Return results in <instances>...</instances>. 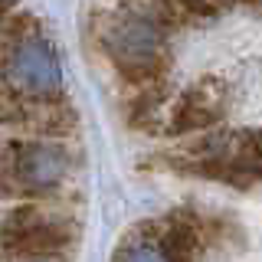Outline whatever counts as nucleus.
Masks as SVG:
<instances>
[{
  "mask_svg": "<svg viewBox=\"0 0 262 262\" xmlns=\"http://www.w3.org/2000/svg\"><path fill=\"white\" fill-rule=\"evenodd\" d=\"M105 56L131 85L164 82L167 72V27L151 7H121L102 23L98 33Z\"/></svg>",
  "mask_w": 262,
  "mask_h": 262,
  "instance_id": "obj_1",
  "label": "nucleus"
},
{
  "mask_svg": "<svg viewBox=\"0 0 262 262\" xmlns=\"http://www.w3.org/2000/svg\"><path fill=\"white\" fill-rule=\"evenodd\" d=\"M0 72H4V89L23 98H59L62 92L59 53L43 33H33V36L7 46L4 59H0Z\"/></svg>",
  "mask_w": 262,
  "mask_h": 262,
  "instance_id": "obj_2",
  "label": "nucleus"
},
{
  "mask_svg": "<svg viewBox=\"0 0 262 262\" xmlns=\"http://www.w3.org/2000/svg\"><path fill=\"white\" fill-rule=\"evenodd\" d=\"M72 243V226L53 216L39 203H20L0 220V249L7 259H43L62 256Z\"/></svg>",
  "mask_w": 262,
  "mask_h": 262,
  "instance_id": "obj_3",
  "label": "nucleus"
},
{
  "mask_svg": "<svg viewBox=\"0 0 262 262\" xmlns=\"http://www.w3.org/2000/svg\"><path fill=\"white\" fill-rule=\"evenodd\" d=\"M7 174L16 193H49L69 177V151L46 138L13 141L7 154Z\"/></svg>",
  "mask_w": 262,
  "mask_h": 262,
  "instance_id": "obj_4",
  "label": "nucleus"
},
{
  "mask_svg": "<svg viewBox=\"0 0 262 262\" xmlns=\"http://www.w3.org/2000/svg\"><path fill=\"white\" fill-rule=\"evenodd\" d=\"M223 115H226L223 82L203 79L174 102V112L167 118V135H203V131L220 128Z\"/></svg>",
  "mask_w": 262,
  "mask_h": 262,
  "instance_id": "obj_5",
  "label": "nucleus"
},
{
  "mask_svg": "<svg viewBox=\"0 0 262 262\" xmlns=\"http://www.w3.org/2000/svg\"><path fill=\"white\" fill-rule=\"evenodd\" d=\"M158 223H161V243L167 249L170 262H193L200 256L203 223L190 210H174L167 216H161Z\"/></svg>",
  "mask_w": 262,
  "mask_h": 262,
  "instance_id": "obj_6",
  "label": "nucleus"
},
{
  "mask_svg": "<svg viewBox=\"0 0 262 262\" xmlns=\"http://www.w3.org/2000/svg\"><path fill=\"white\" fill-rule=\"evenodd\" d=\"M115 262H170L167 249L161 243V223L158 220H147V223L131 229L128 239L115 252Z\"/></svg>",
  "mask_w": 262,
  "mask_h": 262,
  "instance_id": "obj_7",
  "label": "nucleus"
},
{
  "mask_svg": "<svg viewBox=\"0 0 262 262\" xmlns=\"http://www.w3.org/2000/svg\"><path fill=\"white\" fill-rule=\"evenodd\" d=\"M229 161L239 170H246V174H252L259 180L262 177V128H239L236 131Z\"/></svg>",
  "mask_w": 262,
  "mask_h": 262,
  "instance_id": "obj_8",
  "label": "nucleus"
},
{
  "mask_svg": "<svg viewBox=\"0 0 262 262\" xmlns=\"http://www.w3.org/2000/svg\"><path fill=\"white\" fill-rule=\"evenodd\" d=\"M30 102L33 98H23V95L10 92V89H0V125L27 131V125H30Z\"/></svg>",
  "mask_w": 262,
  "mask_h": 262,
  "instance_id": "obj_9",
  "label": "nucleus"
},
{
  "mask_svg": "<svg viewBox=\"0 0 262 262\" xmlns=\"http://www.w3.org/2000/svg\"><path fill=\"white\" fill-rule=\"evenodd\" d=\"M10 193H16V190L10 184V174H7V158L0 154V196H10Z\"/></svg>",
  "mask_w": 262,
  "mask_h": 262,
  "instance_id": "obj_10",
  "label": "nucleus"
},
{
  "mask_svg": "<svg viewBox=\"0 0 262 262\" xmlns=\"http://www.w3.org/2000/svg\"><path fill=\"white\" fill-rule=\"evenodd\" d=\"M7 262H66L62 256H43V259H7Z\"/></svg>",
  "mask_w": 262,
  "mask_h": 262,
  "instance_id": "obj_11",
  "label": "nucleus"
}]
</instances>
